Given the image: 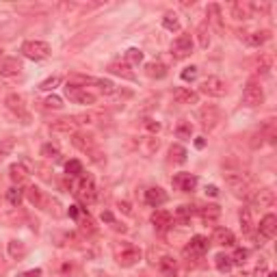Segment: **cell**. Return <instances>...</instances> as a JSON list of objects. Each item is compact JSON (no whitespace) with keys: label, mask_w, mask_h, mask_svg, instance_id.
Segmentation results:
<instances>
[{"label":"cell","mask_w":277,"mask_h":277,"mask_svg":"<svg viewBox=\"0 0 277 277\" xmlns=\"http://www.w3.org/2000/svg\"><path fill=\"white\" fill-rule=\"evenodd\" d=\"M251 227H254V221H251V210L243 208L240 210V230H243V234H249Z\"/></svg>","instance_id":"obj_35"},{"label":"cell","mask_w":277,"mask_h":277,"mask_svg":"<svg viewBox=\"0 0 277 277\" xmlns=\"http://www.w3.org/2000/svg\"><path fill=\"white\" fill-rule=\"evenodd\" d=\"M80 225H83V230H85V232H89V234H93V232H95L93 221H91V217H89V215L83 219V221H80Z\"/></svg>","instance_id":"obj_52"},{"label":"cell","mask_w":277,"mask_h":277,"mask_svg":"<svg viewBox=\"0 0 277 277\" xmlns=\"http://www.w3.org/2000/svg\"><path fill=\"white\" fill-rule=\"evenodd\" d=\"M186 158H189V154H186V150L182 148V145H171L169 148V160L171 162H178V165H182V162H186Z\"/></svg>","instance_id":"obj_32"},{"label":"cell","mask_w":277,"mask_h":277,"mask_svg":"<svg viewBox=\"0 0 277 277\" xmlns=\"http://www.w3.org/2000/svg\"><path fill=\"white\" fill-rule=\"evenodd\" d=\"M20 52L26 56V59H30V61H44V59H48V56L52 54L50 46H48L46 42H39V39L24 42L22 48H20Z\"/></svg>","instance_id":"obj_1"},{"label":"cell","mask_w":277,"mask_h":277,"mask_svg":"<svg viewBox=\"0 0 277 277\" xmlns=\"http://www.w3.org/2000/svg\"><path fill=\"white\" fill-rule=\"evenodd\" d=\"M65 171H67L70 178H80V176H83V162H80V160L65 162Z\"/></svg>","instance_id":"obj_36"},{"label":"cell","mask_w":277,"mask_h":277,"mask_svg":"<svg viewBox=\"0 0 277 277\" xmlns=\"http://www.w3.org/2000/svg\"><path fill=\"white\" fill-rule=\"evenodd\" d=\"M167 201V193L160 189V186H152V189L145 191V203L152 208H160L162 203Z\"/></svg>","instance_id":"obj_17"},{"label":"cell","mask_w":277,"mask_h":277,"mask_svg":"<svg viewBox=\"0 0 277 277\" xmlns=\"http://www.w3.org/2000/svg\"><path fill=\"white\" fill-rule=\"evenodd\" d=\"M247 199L251 201L254 208H271L275 203V191L273 189H260L254 195H249Z\"/></svg>","instance_id":"obj_12"},{"label":"cell","mask_w":277,"mask_h":277,"mask_svg":"<svg viewBox=\"0 0 277 277\" xmlns=\"http://www.w3.org/2000/svg\"><path fill=\"white\" fill-rule=\"evenodd\" d=\"M67 215H70L72 219H80V208H78V206H70Z\"/></svg>","instance_id":"obj_55"},{"label":"cell","mask_w":277,"mask_h":277,"mask_svg":"<svg viewBox=\"0 0 277 277\" xmlns=\"http://www.w3.org/2000/svg\"><path fill=\"white\" fill-rule=\"evenodd\" d=\"M199 91L203 95H208V97H223L225 91H227V87H225V83L219 76H208L199 85Z\"/></svg>","instance_id":"obj_7"},{"label":"cell","mask_w":277,"mask_h":277,"mask_svg":"<svg viewBox=\"0 0 277 277\" xmlns=\"http://www.w3.org/2000/svg\"><path fill=\"white\" fill-rule=\"evenodd\" d=\"M46 109H54V111H61L63 109V100L59 95H50V97H46Z\"/></svg>","instance_id":"obj_49"},{"label":"cell","mask_w":277,"mask_h":277,"mask_svg":"<svg viewBox=\"0 0 277 277\" xmlns=\"http://www.w3.org/2000/svg\"><path fill=\"white\" fill-rule=\"evenodd\" d=\"M176 136H178V138H184V141H189V138L193 136L191 121H180V124L176 126Z\"/></svg>","instance_id":"obj_34"},{"label":"cell","mask_w":277,"mask_h":277,"mask_svg":"<svg viewBox=\"0 0 277 277\" xmlns=\"http://www.w3.org/2000/svg\"><path fill=\"white\" fill-rule=\"evenodd\" d=\"M119 208L124 210L126 215H132V210H130V203H128V201H121V203H119Z\"/></svg>","instance_id":"obj_58"},{"label":"cell","mask_w":277,"mask_h":277,"mask_svg":"<svg viewBox=\"0 0 277 277\" xmlns=\"http://www.w3.org/2000/svg\"><path fill=\"white\" fill-rule=\"evenodd\" d=\"M266 277H277V275H275V273H268V275H266Z\"/></svg>","instance_id":"obj_61"},{"label":"cell","mask_w":277,"mask_h":277,"mask_svg":"<svg viewBox=\"0 0 277 277\" xmlns=\"http://www.w3.org/2000/svg\"><path fill=\"white\" fill-rule=\"evenodd\" d=\"M93 85H97V87H100V91H102V93H107V95L115 93V85H113L111 80H104V78H95V83H93Z\"/></svg>","instance_id":"obj_46"},{"label":"cell","mask_w":277,"mask_h":277,"mask_svg":"<svg viewBox=\"0 0 277 277\" xmlns=\"http://www.w3.org/2000/svg\"><path fill=\"white\" fill-rule=\"evenodd\" d=\"M143 126H145V128H148V130H150V132H152V134H158V132H160V124H158V121H156V119H152V117H148V119H143Z\"/></svg>","instance_id":"obj_51"},{"label":"cell","mask_w":277,"mask_h":277,"mask_svg":"<svg viewBox=\"0 0 277 277\" xmlns=\"http://www.w3.org/2000/svg\"><path fill=\"white\" fill-rule=\"evenodd\" d=\"M22 74V61L15 59V56H5L0 61V76L5 78H13V76H20Z\"/></svg>","instance_id":"obj_13"},{"label":"cell","mask_w":277,"mask_h":277,"mask_svg":"<svg viewBox=\"0 0 277 277\" xmlns=\"http://www.w3.org/2000/svg\"><path fill=\"white\" fill-rule=\"evenodd\" d=\"M171 54H174V59H178V61L191 56L193 54V39L189 35H180L178 39H174V44H171Z\"/></svg>","instance_id":"obj_10"},{"label":"cell","mask_w":277,"mask_h":277,"mask_svg":"<svg viewBox=\"0 0 277 277\" xmlns=\"http://www.w3.org/2000/svg\"><path fill=\"white\" fill-rule=\"evenodd\" d=\"M232 18L234 20H251L254 18V7H251V3H243V0L234 3L232 5Z\"/></svg>","instance_id":"obj_20"},{"label":"cell","mask_w":277,"mask_h":277,"mask_svg":"<svg viewBox=\"0 0 277 277\" xmlns=\"http://www.w3.org/2000/svg\"><path fill=\"white\" fill-rule=\"evenodd\" d=\"M247 258H249V251L245 249V247H238V249H234V254L230 256V260H232V264H238V266H243L247 262Z\"/></svg>","instance_id":"obj_37"},{"label":"cell","mask_w":277,"mask_h":277,"mask_svg":"<svg viewBox=\"0 0 277 277\" xmlns=\"http://www.w3.org/2000/svg\"><path fill=\"white\" fill-rule=\"evenodd\" d=\"M215 266H217V271H219V273H230V268H232L234 264H232L230 256H225V254H217V258H215Z\"/></svg>","instance_id":"obj_33"},{"label":"cell","mask_w":277,"mask_h":277,"mask_svg":"<svg viewBox=\"0 0 277 277\" xmlns=\"http://www.w3.org/2000/svg\"><path fill=\"white\" fill-rule=\"evenodd\" d=\"M197 37H199V46L201 48H208V44H210V32H208V24L203 22L201 26L197 28Z\"/></svg>","instance_id":"obj_44"},{"label":"cell","mask_w":277,"mask_h":277,"mask_svg":"<svg viewBox=\"0 0 277 277\" xmlns=\"http://www.w3.org/2000/svg\"><path fill=\"white\" fill-rule=\"evenodd\" d=\"M158 138H143V143H141V152L145 154V156H152L154 152L158 150Z\"/></svg>","instance_id":"obj_42"},{"label":"cell","mask_w":277,"mask_h":277,"mask_svg":"<svg viewBox=\"0 0 277 277\" xmlns=\"http://www.w3.org/2000/svg\"><path fill=\"white\" fill-rule=\"evenodd\" d=\"M275 234H277V217L264 215L262 221L258 225V236H262L264 240H271V238H275Z\"/></svg>","instance_id":"obj_14"},{"label":"cell","mask_w":277,"mask_h":277,"mask_svg":"<svg viewBox=\"0 0 277 277\" xmlns=\"http://www.w3.org/2000/svg\"><path fill=\"white\" fill-rule=\"evenodd\" d=\"M76 119L74 117H63V119H56L50 124V130L52 132H59V134H76Z\"/></svg>","instance_id":"obj_16"},{"label":"cell","mask_w":277,"mask_h":277,"mask_svg":"<svg viewBox=\"0 0 277 277\" xmlns=\"http://www.w3.org/2000/svg\"><path fill=\"white\" fill-rule=\"evenodd\" d=\"M80 199L85 203H93L97 199V189H95V182L91 180L89 176H80V180L76 184V191H74Z\"/></svg>","instance_id":"obj_4"},{"label":"cell","mask_w":277,"mask_h":277,"mask_svg":"<svg viewBox=\"0 0 277 277\" xmlns=\"http://www.w3.org/2000/svg\"><path fill=\"white\" fill-rule=\"evenodd\" d=\"M102 221H109V223H115V219H113V215L109 213V210H104V213H102Z\"/></svg>","instance_id":"obj_57"},{"label":"cell","mask_w":277,"mask_h":277,"mask_svg":"<svg viewBox=\"0 0 277 277\" xmlns=\"http://www.w3.org/2000/svg\"><path fill=\"white\" fill-rule=\"evenodd\" d=\"M193 215H195V208L189 206V203H184V206H178L176 208V219H180V221H189Z\"/></svg>","instance_id":"obj_41"},{"label":"cell","mask_w":277,"mask_h":277,"mask_svg":"<svg viewBox=\"0 0 277 277\" xmlns=\"http://www.w3.org/2000/svg\"><path fill=\"white\" fill-rule=\"evenodd\" d=\"M199 121H201L203 130H215L217 124L221 121V111L215 104H206V107L199 109Z\"/></svg>","instance_id":"obj_8"},{"label":"cell","mask_w":277,"mask_h":277,"mask_svg":"<svg viewBox=\"0 0 277 277\" xmlns=\"http://www.w3.org/2000/svg\"><path fill=\"white\" fill-rule=\"evenodd\" d=\"M158 268H160V273L165 275V277H176V271H178V262H176V258H171V256H162V258H160V262H158Z\"/></svg>","instance_id":"obj_25"},{"label":"cell","mask_w":277,"mask_h":277,"mask_svg":"<svg viewBox=\"0 0 277 277\" xmlns=\"http://www.w3.org/2000/svg\"><path fill=\"white\" fill-rule=\"evenodd\" d=\"M213 243H217V245H221V247H234L236 236L232 230H227V227H217L213 234Z\"/></svg>","instance_id":"obj_18"},{"label":"cell","mask_w":277,"mask_h":277,"mask_svg":"<svg viewBox=\"0 0 277 277\" xmlns=\"http://www.w3.org/2000/svg\"><path fill=\"white\" fill-rule=\"evenodd\" d=\"M219 217H221V208H219L217 203H208V206L201 208V219H203V223H206V225L215 223Z\"/></svg>","instance_id":"obj_28"},{"label":"cell","mask_w":277,"mask_h":277,"mask_svg":"<svg viewBox=\"0 0 277 277\" xmlns=\"http://www.w3.org/2000/svg\"><path fill=\"white\" fill-rule=\"evenodd\" d=\"M0 61H3V50H0Z\"/></svg>","instance_id":"obj_62"},{"label":"cell","mask_w":277,"mask_h":277,"mask_svg":"<svg viewBox=\"0 0 277 277\" xmlns=\"http://www.w3.org/2000/svg\"><path fill=\"white\" fill-rule=\"evenodd\" d=\"M208 13H210V22L217 24V26H221V9H219V5H210L208 7Z\"/></svg>","instance_id":"obj_48"},{"label":"cell","mask_w":277,"mask_h":277,"mask_svg":"<svg viewBox=\"0 0 277 277\" xmlns=\"http://www.w3.org/2000/svg\"><path fill=\"white\" fill-rule=\"evenodd\" d=\"M236 277H245V275H236Z\"/></svg>","instance_id":"obj_63"},{"label":"cell","mask_w":277,"mask_h":277,"mask_svg":"<svg viewBox=\"0 0 277 277\" xmlns=\"http://www.w3.org/2000/svg\"><path fill=\"white\" fill-rule=\"evenodd\" d=\"M18 277H42V268H30V271H24Z\"/></svg>","instance_id":"obj_54"},{"label":"cell","mask_w":277,"mask_h":277,"mask_svg":"<svg viewBox=\"0 0 277 277\" xmlns=\"http://www.w3.org/2000/svg\"><path fill=\"white\" fill-rule=\"evenodd\" d=\"M109 72L111 74H115V76H121V78H126V80H134V72H130V65L128 63H111L109 65Z\"/></svg>","instance_id":"obj_26"},{"label":"cell","mask_w":277,"mask_h":277,"mask_svg":"<svg viewBox=\"0 0 277 277\" xmlns=\"http://www.w3.org/2000/svg\"><path fill=\"white\" fill-rule=\"evenodd\" d=\"M143 61V52L138 48H128L126 50V63L128 65H138Z\"/></svg>","instance_id":"obj_39"},{"label":"cell","mask_w":277,"mask_h":277,"mask_svg":"<svg viewBox=\"0 0 277 277\" xmlns=\"http://www.w3.org/2000/svg\"><path fill=\"white\" fill-rule=\"evenodd\" d=\"M268 39H271V32H268V30L245 32V44H247V46H254V48H260L262 44H266Z\"/></svg>","instance_id":"obj_23"},{"label":"cell","mask_w":277,"mask_h":277,"mask_svg":"<svg viewBox=\"0 0 277 277\" xmlns=\"http://www.w3.org/2000/svg\"><path fill=\"white\" fill-rule=\"evenodd\" d=\"M254 275H256V277H266V275H268V268H266V262H260V264L256 266V271H254Z\"/></svg>","instance_id":"obj_53"},{"label":"cell","mask_w":277,"mask_h":277,"mask_svg":"<svg viewBox=\"0 0 277 277\" xmlns=\"http://www.w3.org/2000/svg\"><path fill=\"white\" fill-rule=\"evenodd\" d=\"M271 67H273V59H271V56H262L260 63H258V74L266 76L268 72H271Z\"/></svg>","instance_id":"obj_47"},{"label":"cell","mask_w":277,"mask_h":277,"mask_svg":"<svg viewBox=\"0 0 277 277\" xmlns=\"http://www.w3.org/2000/svg\"><path fill=\"white\" fill-rule=\"evenodd\" d=\"M206 193L210 195V197H217V195H219V189H217L215 184H210V186H206Z\"/></svg>","instance_id":"obj_56"},{"label":"cell","mask_w":277,"mask_h":277,"mask_svg":"<svg viewBox=\"0 0 277 277\" xmlns=\"http://www.w3.org/2000/svg\"><path fill=\"white\" fill-rule=\"evenodd\" d=\"M13 148H15V141H13V138H0V162L9 156V154L13 152Z\"/></svg>","instance_id":"obj_38"},{"label":"cell","mask_w":277,"mask_h":277,"mask_svg":"<svg viewBox=\"0 0 277 277\" xmlns=\"http://www.w3.org/2000/svg\"><path fill=\"white\" fill-rule=\"evenodd\" d=\"M152 223L158 232H167L169 227L174 225V217H171V213H167V210H156V213L152 215Z\"/></svg>","instance_id":"obj_19"},{"label":"cell","mask_w":277,"mask_h":277,"mask_svg":"<svg viewBox=\"0 0 277 277\" xmlns=\"http://www.w3.org/2000/svg\"><path fill=\"white\" fill-rule=\"evenodd\" d=\"M42 156H46V158H54V160H59L61 158V150L56 148V145H52V143H46L44 148H42Z\"/></svg>","instance_id":"obj_43"},{"label":"cell","mask_w":277,"mask_h":277,"mask_svg":"<svg viewBox=\"0 0 277 277\" xmlns=\"http://www.w3.org/2000/svg\"><path fill=\"white\" fill-rule=\"evenodd\" d=\"M59 85H61V76H50L39 85V89H42V91H52V89H56Z\"/></svg>","instance_id":"obj_45"},{"label":"cell","mask_w":277,"mask_h":277,"mask_svg":"<svg viewBox=\"0 0 277 277\" xmlns=\"http://www.w3.org/2000/svg\"><path fill=\"white\" fill-rule=\"evenodd\" d=\"M9 256L13 258V260H22L24 256H26V243H22V240H18V238H13V240H9Z\"/></svg>","instance_id":"obj_30"},{"label":"cell","mask_w":277,"mask_h":277,"mask_svg":"<svg viewBox=\"0 0 277 277\" xmlns=\"http://www.w3.org/2000/svg\"><path fill=\"white\" fill-rule=\"evenodd\" d=\"M72 143H74V148H78L80 152L91 154L93 160H100V152H97V148H95V138H93L91 134L76 132V134H72Z\"/></svg>","instance_id":"obj_5"},{"label":"cell","mask_w":277,"mask_h":277,"mask_svg":"<svg viewBox=\"0 0 277 277\" xmlns=\"http://www.w3.org/2000/svg\"><path fill=\"white\" fill-rule=\"evenodd\" d=\"M174 100L178 104H197L199 95L195 91H191V89H186V87H178L174 91Z\"/></svg>","instance_id":"obj_22"},{"label":"cell","mask_w":277,"mask_h":277,"mask_svg":"<svg viewBox=\"0 0 277 277\" xmlns=\"http://www.w3.org/2000/svg\"><path fill=\"white\" fill-rule=\"evenodd\" d=\"M225 186L232 191L234 197H238V199L249 197V184L240 174H225Z\"/></svg>","instance_id":"obj_2"},{"label":"cell","mask_w":277,"mask_h":277,"mask_svg":"<svg viewBox=\"0 0 277 277\" xmlns=\"http://www.w3.org/2000/svg\"><path fill=\"white\" fill-rule=\"evenodd\" d=\"M145 74H148L150 78L160 80V78H165V76H167V67H165L162 63H158V61H152V63L145 65Z\"/></svg>","instance_id":"obj_29"},{"label":"cell","mask_w":277,"mask_h":277,"mask_svg":"<svg viewBox=\"0 0 277 277\" xmlns=\"http://www.w3.org/2000/svg\"><path fill=\"white\" fill-rule=\"evenodd\" d=\"M240 102H243V107H249V109L260 107V104L264 102V91H262V87H260L258 83H249V85L245 87V91H243Z\"/></svg>","instance_id":"obj_3"},{"label":"cell","mask_w":277,"mask_h":277,"mask_svg":"<svg viewBox=\"0 0 277 277\" xmlns=\"http://www.w3.org/2000/svg\"><path fill=\"white\" fill-rule=\"evenodd\" d=\"M162 26H165L169 32H178V30H180V18H178V13L167 11L165 15H162Z\"/></svg>","instance_id":"obj_31"},{"label":"cell","mask_w":277,"mask_h":277,"mask_svg":"<svg viewBox=\"0 0 277 277\" xmlns=\"http://www.w3.org/2000/svg\"><path fill=\"white\" fill-rule=\"evenodd\" d=\"M180 76H182V80H186V83H191V80L197 78V67H195V65H191V67H184Z\"/></svg>","instance_id":"obj_50"},{"label":"cell","mask_w":277,"mask_h":277,"mask_svg":"<svg viewBox=\"0 0 277 277\" xmlns=\"http://www.w3.org/2000/svg\"><path fill=\"white\" fill-rule=\"evenodd\" d=\"M26 197H28V201L32 203V206H37V208H44L46 201H48V197L44 195V191L39 189V186H30V189L26 191Z\"/></svg>","instance_id":"obj_27"},{"label":"cell","mask_w":277,"mask_h":277,"mask_svg":"<svg viewBox=\"0 0 277 277\" xmlns=\"http://www.w3.org/2000/svg\"><path fill=\"white\" fill-rule=\"evenodd\" d=\"M115 260H117L119 266L130 268V266H134L138 260H141V249L134 247V245H124V247H121L117 254H115Z\"/></svg>","instance_id":"obj_6"},{"label":"cell","mask_w":277,"mask_h":277,"mask_svg":"<svg viewBox=\"0 0 277 277\" xmlns=\"http://www.w3.org/2000/svg\"><path fill=\"white\" fill-rule=\"evenodd\" d=\"M203 145H206V141H203L201 136H199V138H195V148H197V150H203Z\"/></svg>","instance_id":"obj_59"},{"label":"cell","mask_w":277,"mask_h":277,"mask_svg":"<svg viewBox=\"0 0 277 277\" xmlns=\"http://www.w3.org/2000/svg\"><path fill=\"white\" fill-rule=\"evenodd\" d=\"M208 247H210V243H208V238L206 236H193V238L189 240V245L184 247V256L186 258H201L203 254L208 251Z\"/></svg>","instance_id":"obj_11"},{"label":"cell","mask_w":277,"mask_h":277,"mask_svg":"<svg viewBox=\"0 0 277 277\" xmlns=\"http://www.w3.org/2000/svg\"><path fill=\"white\" fill-rule=\"evenodd\" d=\"M174 186L178 191H182V193H191L195 191V186H197V176H193V174H178L174 176Z\"/></svg>","instance_id":"obj_15"},{"label":"cell","mask_w":277,"mask_h":277,"mask_svg":"<svg viewBox=\"0 0 277 277\" xmlns=\"http://www.w3.org/2000/svg\"><path fill=\"white\" fill-rule=\"evenodd\" d=\"M22 197H24V193L20 191V186H13V189L7 191V201H9L11 206H20Z\"/></svg>","instance_id":"obj_40"},{"label":"cell","mask_w":277,"mask_h":277,"mask_svg":"<svg viewBox=\"0 0 277 277\" xmlns=\"http://www.w3.org/2000/svg\"><path fill=\"white\" fill-rule=\"evenodd\" d=\"M5 104H7V109L15 113V115H24V111H26V107H24V97L18 95V93H9V95H7Z\"/></svg>","instance_id":"obj_24"},{"label":"cell","mask_w":277,"mask_h":277,"mask_svg":"<svg viewBox=\"0 0 277 277\" xmlns=\"http://www.w3.org/2000/svg\"><path fill=\"white\" fill-rule=\"evenodd\" d=\"M65 95H67L72 102L85 104V107H91V104H95V95L89 93V91H85V89L78 87V85H70V83H67V87H65Z\"/></svg>","instance_id":"obj_9"},{"label":"cell","mask_w":277,"mask_h":277,"mask_svg":"<svg viewBox=\"0 0 277 277\" xmlns=\"http://www.w3.org/2000/svg\"><path fill=\"white\" fill-rule=\"evenodd\" d=\"M5 268H7V262H5V258L0 256V271H5Z\"/></svg>","instance_id":"obj_60"},{"label":"cell","mask_w":277,"mask_h":277,"mask_svg":"<svg viewBox=\"0 0 277 277\" xmlns=\"http://www.w3.org/2000/svg\"><path fill=\"white\" fill-rule=\"evenodd\" d=\"M9 178H11V182L15 186H20L28 180V169L24 167V162H13V165L9 167Z\"/></svg>","instance_id":"obj_21"}]
</instances>
